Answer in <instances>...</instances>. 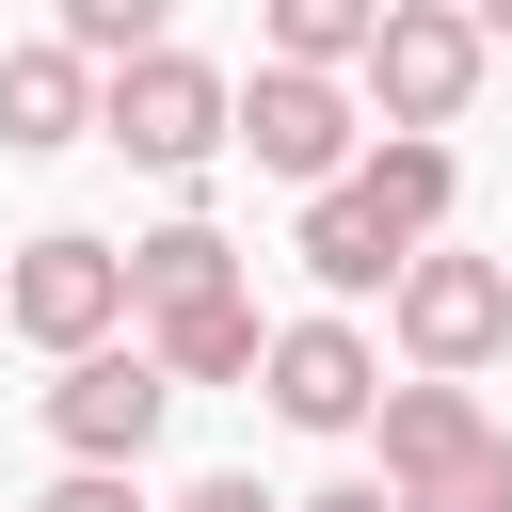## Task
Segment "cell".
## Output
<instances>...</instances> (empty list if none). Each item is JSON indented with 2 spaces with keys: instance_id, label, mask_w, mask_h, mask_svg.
<instances>
[{
  "instance_id": "cell-1",
  "label": "cell",
  "mask_w": 512,
  "mask_h": 512,
  "mask_svg": "<svg viewBox=\"0 0 512 512\" xmlns=\"http://www.w3.org/2000/svg\"><path fill=\"white\" fill-rule=\"evenodd\" d=\"M384 496L400 512H512V416L480 384H384Z\"/></svg>"
},
{
  "instance_id": "cell-2",
  "label": "cell",
  "mask_w": 512,
  "mask_h": 512,
  "mask_svg": "<svg viewBox=\"0 0 512 512\" xmlns=\"http://www.w3.org/2000/svg\"><path fill=\"white\" fill-rule=\"evenodd\" d=\"M0 336H32L48 368H80V352L144 336V304H128V240H96V224L16 240V256H0Z\"/></svg>"
},
{
  "instance_id": "cell-3",
  "label": "cell",
  "mask_w": 512,
  "mask_h": 512,
  "mask_svg": "<svg viewBox=\"0 0 512 512\" xmlns=\"http://www.w3.org/2000/svg\"><path fill=\"white\" fill-rule=\"evenodd\" d=\"M96 144L144 160V176H208V160L240 144V80H224L208 48H144L128 80H96Z\"/></svg>"
},
{
  "instance_id": "cell-4",
  "label": "cell",
  "mask_w": 512,
  "mask_h": 512,
  "mask_svg": "<svg viewBox=\"0 0 512 512\" xmlns=\"http://www.w3.org/2000/svg\"><path fill=\"white\" fill-rule=\"evenodd\" d=\"M384 336H400V384H480V368L512 352V256H464V240H432V256L400 272Z\"/></svg>"
},
{
  "instance_id": "cell-5",
  "label": "cell",
  "mask_w": 512,
  "mask_h": 512,
  "mask_svg": "<svg viewBox=\"0 0 512 512\" xmlns=\"http://www.w3.org/2000/svg\"><path fill=\"white\" fill-rule=\"evenodd\" d=\"M480 16H448V0H384V48H368V112H384V144H448L464 128V96H480Z\"/></svg>"
},
{
  "instance_id": "cell-6",
  "label": "cell",
  "mask_w": 512,
  "mask_h": 512,
  "mask_svg": "<svg viewBox=\"0 0 512 512\" xmlns=\"http://www.w3.org/2000/svg\"><path fill=\"white\" fill-rule=\"evenodd\" d=\"M240 144H256V176H288V192L320 208V192H352V160H368L384 128H368L352 80H288V64H256V80H240Z\"/></svg>"
},
{
  "instance_id": "cell-7",
  "label": "cell",
  "mask_w": 512,
  "mask_h": 512,
  "mask_svg": "<svg viewBox=\"0 0 512 512\" xmlns=\"http://www.w3.org/2000/svg\"><path fill=\"white\" fill-rule=\"evenodd\" d=\"M160 416H176V368L144 352V336H112V352H80V368H48V448L64 464H144L160 448Z\"/></svg>"
},
{
  "instance_id": "cell-8",
  "label": "cell",
  "mask_w": 512,
  "mask_h": 512,
  "mask_svg": "<svg viewBox=\"0 0 512 512\" xmlns=\"http://www.w3.org/2000/svg\"><path fill=\"white\" fill-rule=\"evenodd\" d=\"M256 400L288 416V432H368L384 416V336L368 320H272V368H256Z\"/></svg>"
},
{
  "instance_id": "cell-9",
  "label": "cell",
  "mask_w": 512,
  "mask_h": 512,
  "mask_svg": "<svg viewBox=\"0 0 512 512\" xmlns=\"http://www.w3.org/2000/svg\"><path fill=\"white\" fill-rule=\"evenodd\" d=\"M288 256H304V288H320V304H336V320H352V304H368V288H384V304H400V272H416V256H432V240H416V224H400V208H384V192H368V176H352V192H320V208H304V224H288Z\"/></svg>"
},
{
  "instance_id": "cell-10",
  "label": "cell",
  "mask_w": 512,
  "mask_h": 512,
  "mask_svg": "<svg viewBox=\"0 0 512 512\" xmlns=\"http://www.w3.org/2000/svg\"><path fill=\"white\" fill-rule=\"evenodd\" d=\"M80 128H96V64H80L64 32L0 48V144H16V160H48V144H80Z\"/></svg>"
},
{
  "instance_id": "cell-11",
  "label": "cell",
  "mask_w": 512,
  "mask_h": 512,
  "mask_svg": "<svg viewBox=\"0 0 512 512\" xmlns=\"http://www.w3.org/2000/svg\"><path fill=\"white\" fill-rule=\"evenodd\" d=\"M224 288H240V240H224L208 208H176V224H144V240H128V304H144V320L224 304Z\"/></svg>"
},
{
  "instance_id": "cell-12",
  "label": "cell",
  "mask_w": 512,
  "mask_h": 512,
  "mask_svg": "<svg viewBox=\"0 0 512 512\" xmlns=\"http://www.w3.org/2000/svg\"><path fill=\"white\" fill-rule=\"evenodd\" d=\"M144 352H160L176 384H256V368H272V320H256V288H224V304H176V320H144Z\"/></svg>"
},
{
  "instance_id": "cell-13",
  "label": "cell",
  "mask_w": 512,
  "mask_h": 512,
  "mask_svg": "<svg viewBox=\"0 0 512 512\" xmlns=\"http://www.w3.org/2000/svg\"><path fill=\"white\" fill-rule=\"evenodd\" d=\"M32 512H144V480H112V464H64V480H48Z\"/></svg>"
},
{
  "instance_id": "cell-14",
  "label": "cell",
  "mask_w": 512,
  "mask_h": 512,
  "mask_svg": "<svg viewBox=\"0 0 512 512\" xmlns=\"http://www.w3.org/2000/svg\"><path fill=\"white\" fill-rule=\"evenodd\" d=\"M176 512H288V496H256V480H240V464H208V480H192V496H176Z\"/></svg>"
},
{
  "instance_id": "cell-15",
  "label": "cell",
  "mask_w": 512,
  "mask_h": 512,
  "mask_svg": "<svg viewBox=\"0 0 512 512\" xmlns=\"http://www.w3.org/2000/svg\"><path fill=\"white\" fill-rule=\"evenodd\" d=\"M288 512H400L384 480H320V496H288Z\"/></svg>"
}]
</instances>
